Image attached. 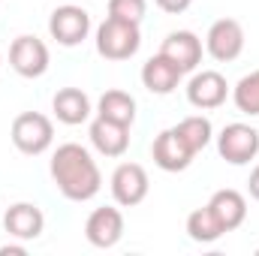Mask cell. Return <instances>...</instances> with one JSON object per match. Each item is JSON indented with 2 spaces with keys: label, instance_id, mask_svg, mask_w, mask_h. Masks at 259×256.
Listing matches in <instances>:
<instances>
[{
  "label": "cell",
  "instance_id": "1",
  "mask_svg": "<svg viewBox=\"0 0 259 256\" xmlns=\"http://www.w3.org/2000/svg\"><path fill=\"white\" fill-rule=\"evenodd\" d=\"M49 172H52L55 187L69 202H88L103 187V172H100L97 160L91 157L88 148H81L75 142L58 145V151L52 154Z\"/></svg>",
  "mask_w": 259,
  "mask_h": 256
},
{
  "label": "cell",
  "instance_id": "2",
  "mask_svg": "<svg viewBox=\"0 0 259 256\" xmlns=\"http://www.w3.org/2000/svg\"><path fill=\"white\" fill-rule=\"evenodd\" d=\"M97 52L100 58L106 61H130L139 49H142V33H139V24H130L121 18H106L100 27H97Z\"/></svg>",
  "mask_w": 259,
  "mask_h": 256
},
{
  "label": "cell",
  "instance_id": "3",
  "mask_svg": "<svg viewBox=\"0 0 259 256\" xmlns=\"http://www.w3.org/2000/svg\"><path fill=\"white\" fill-rule=\"evenodd\" d=\"M9 136H12V145H15L21 154L39 157V154H46V151L52 148V142H55V124H52V118H46L42 112H21V115L12 121Z\"/></svg>",
  "mask_w": 259,
  "mask_h": 256
},
{
  "label": "cell",
  "instance_id": "4",
  "mask_svg": "<svg viewBox=\"0 0 259 256\" xmlns=\"http://www.w3.org/2000/svg\"><path fill=\"white\" fill-rule=\"evenodd\" d=\"M217 154L232 166H247L259 154V130L250 124H226L217 136Z\"/></svg>",
  "mask_w": 259,
  "mask_h": 256
},
{
  "label": "cell",
  "instance_id": "5",
  "mask_svg": "<svg viewBox=\"0 0 259 256\" xmlns=\"http://www.w3.org/2000/svg\"><path fill=\"white\" fill-rule=\"evenodd\" d=\"M49 33L58 46H81L91 33V15L88 9L75 6V3H66V6H58L49 18Z\"/></svg>",
  "mask_w": 259,
  "mask_h": 256
},
{
  "label": "cell",
  "instance_id": "6",
  "mask_svg": "<svg viewBox=\"0 0 259 256\" xmlns=\"http://www.w3.org/2000/svg\"><path fill=\"white\" fill-rule=\"evenodd\" d=\"M205 52L217 61V64H229L244 52V27L235 18H217L208 27L205 36Z\"/></svg>",
  "mask_w": 259,
  "mask_h": 256
},
{
  "label": "cell",
  "instance_id": "7",
  "mask_svg": "<svg viewBox=\"0 0 259 256\" xmlns=\"http://www.w3.org/2000/svg\"><path fill=\"white\" fill-rule=\"evenodd\" d=\"M49 64H52V58H49V46L42 39L27 36V33L18 36V39H12V46H9V66L21 78H39V75H46Z\"/></svg>",
  "mask_w": 259,
  "mask_h": 256
},
{
  "label": "cell",
  "instance_id": "8",
  "mask_svg": "<svg viewBox=\"0 0 259 256\" xmlns=\"http://www.w3.org/2000/svg\"><path fill=\"white\" fill-rule=\"evenodd\" d=\"M112 196L121 208H136L145 202V196L151 190V178L145 172V166L139 163H121L115 172H112Z\"/></svg>",
  "mask_w": 259,
  "mask_h": 256
},
{
  "label": "cell",
  "instance_id": "9",
  "mask_svg": "<svg viewBox=\"0 0 259 256\" xmlns=\"http://www.w3.org/2000/svg\"><path fill=\"white\" fill-rule=\"evenodd\" d=\"M84 238L100 247V250H109L115 247L121 238H124V214L112 205H103V208H94L91 217L84 220Z\"/></svg>",
  "mask_w": 259,
  "mask_h": 256
},
{
  "label": "cell",
  "instance_id": "10",
  "mask_svg": "<svg viewBox=\"0 0 259 256\" xmlns=\"http://www.w3.org/2000/svg\"><path fill=\"white\" fill-rule=\"evenodd\" d=\"M226 97H229V84L217 69H202L187 81V103L199 112L220 109L226 103Z\"/></svg>",
  "mask_w": 259,
  "mask_h": 256
},
{
  "label": "cell",
  "instance_id": "11",
  "mask_svg": "<svg viewBox=\"0 0 259 256\" xmlns=\"http://www.w3.org/2000/svg\"><path fill=\"white\" fill-rule=\"evenodd\" d=\"M151 157H154V163L163 169V172H184L190 163H193V151H190V145L172 130H163L157 139H154V145H151Z\"/></svg>",
  "mask_w": 259,
  "mask_h": 256
},
{
  "label": "cell",
  "instance_id": "12",
  "mask_svg": "<svg viewBox=\"0 0 259 256\" xmlns=\"http://www.w3.org/2000/svg\"><path fill=\"white\" fill-rule=\"evenodd\" d=\"M3 229L9 232V238L18 241H33L42 235L46 229V214L33 205V202H15L6 208L3 214Z\"/></svg>",
  "mask_w": 259,
  "mask_h": 256
},
{
  "label": "cell",
  "instance_id": "13",
  "mask_svg": "<svg viewBox=\"0 0 259 256\" xmlns=\"http://www.w3.org/2000/svg\"><path fill=\"white\" fill-rule=\"evenodd\" d=\"M160 55H166L172 64H178L181 72H193L196 66L202 64V39L193 30H172L163 39Z\"/></svg>",
  "mask_w": 259,
  "mask_h": 256
},
{
  "label": "cell",
  "instance_id": "14",
  "mask_svg": "<svg viewBox=\"0 0 259 256\" xmlns=\"http://www.w3.org/2000/svg\"><path fill=\"white\" fill-rule=\"evenodd\" d=\"M181 78H184V72L178 69V64H172L166 55H154L142 66V84H145V91H151L157 97L172 94L181 84Z\"/></svg>",
  "mask_w": 259,
  "mask_h": 256
},
{
  "label": "cell",
  "instance_id": "15",
  "mask_svg": "<svg viewBox=\"0 0 259 256\" xmlns=\"http://www.w3.org/2000/svg\"><path fill=\"white\" fill-rule=\"evenodd\" d=\"M52 112L55 118L66 124V127H78L91 118V97L81 91V88H61L52 100Z\"/></svg>",
  "mask_w": 259,
  "mask_h": 256
},
{
  "label": "cell",
  "instance_id": "16",
  "mask_svg": "<svg viewBox=\"0 0 259 256\" xmlns=\"http://www.w3.org/2000/svg\"><path fill=\"white\" fill-rule=\"evenodd\" d=\"M208 208L217 217V223L223 226V232H232V229H238L247 220V199L238 190H232V187L214 193L208 199Z\"/></svg>",
  "mask_w": 259,
  "mask_h": 256
},
{
  "label": "cell",
  "instance_id": "17",
  "mask_svg": "<svg viewBox=\"0 0 259 256\" xmlns=\"http://www.w3.org/2000/svg\"><path fill=\"white\" fill-rule=\"evenodd\" d=\"M88 136H91V145L103 157H124L130 148V127L115 124V121H106V118H97L91 124Z\"/></svg>",
  "mask_w": 259,
  "mask_h": 256
},
{
  "label": "cell",
  "instance_id": "18",
  "mask_svg": "<svg viewBox=\"0 0 259 256\" xmlns=\"http://www.w3.org/2000/svg\"><path fill=\"white\" fill-rule=\"evenodd\" d=\"M97 118H106V121H115V124H124V127H133L136 121V100L130 97L127 91H106L97 103Z\"/></svg>",
  "mask_w": 259,
  "mask_h": 256
},
{
  "label": "cell",
  "instance_id": "19",
  "mask_svg": "<svg viewBox=\"0 0 259 256\" xmlns=\"http://www.w3.org/2000/svg\"><path fill=\"white\" fill-rule=\"evenodd\" d=\"M187 235L193 238L196 244H214L223 235V226L217 223V217L211 214V208H196L187 217Z\"/></svg>",
  "mask_w": 259,
  "mask_h": 256
},
{
  "label": "cell",
  "instance_id": "20",
  "mask_svg": "<svg viewBox=\"0 0 259 256\" xmlns=\"http://www.w3.org/2000/svg\"><path fill=\"white\" fill-rule=\"evenodd\" d=\"M175 133L190 145V151H193V154L205 151V148H208V142L214 139V127H211V121H208L205 115H190V118L178 121V124H175Z\"/></svg>",
  "mask_w": 259,
  "mask_h": 256
},
{
  "label": "cell",
  "instance_id": "21",
  "mask_svg": "<svg viewBox=\"0 0 259 256\" xmlns=\"http://www.w3.org/2000/svg\"><path fill=\"white\" fill-rule=\"evenodd\" d=\"M232 103L241 115H250L256 118L259 115V69L247 72L235 88H232Z\"/></svg>",
  "mask_w": 259,
  "mask_h": 256
},
{
  "label": "cell",
  "instance_id": "22",
  "mask_svg": "<svg viewBox=\"0 0 259 256\" xmlns=\"http://www.w3.org/2000/svg\"><path fill=\"white\" fill-rule=\"evenodd\" d=\"M109 15L130 24H142L148 15V0H109Z\"/></svg>",
  "mask_w": 259,
  "mask_h": 256
},
{
  "label": "cell",
  "instance_id": "23",
  "mask_svg": "<svg viewBox=\"0 0 259 256\" xmlns=\"http://www.w3.org/2000/svg\"><path fill=\"white\" fill-rule=\"evenodd\" d=\"M163 12H169V15H181V12H187L190 9V3L193 0H154Z\"/></svg>",
  "mask_w": 259,
  "mask_h": 256
},
{
  "label": "cell",
  "instance_id": "24",
  "mask_svg": "<svg viewBox=\"0 0 259 256\" xmlns=\"http://www.w3.org/2000/svg\"><path fill=\"white\" fill-rule=\"evenodd\" d=\"M247 190H250V196L259 202V163L253 166V172H250V181H247Z\"/></svg>",
  "mask_w": 259,
  "mask_h": 256
},
{
  "label": "cell",
  "instance_id": "25",
  "mask_svg": "<svg viewBox=\"0 0 259 256\" xmlns=\"http://www.w3.org/2000/svg\"><path fill=\"white\" fill-rule=\"evenodd\" d=\"M24 247L21 244H9V247H0V256H21Z\"/></svg>",
  "mask_w": 259,
  "mask_h": 256
},
{
  "label": "cell",
  "instance_id": "26",
  "mask_svg": "<svg viewBox=\"0 0 259 256\" xmlns=\"http://www.w3.org/2000/svg\"><path fill=\"white\" fill-rule=\"evenodd\" d=\"M0 64H3V58H0Z\"/></svg>",
  "mask_w": 259,
  "mask_h": 256
}]
</instances>
